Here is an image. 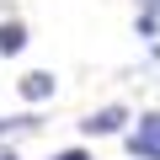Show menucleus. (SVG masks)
<instances>
[{"mask_svg": "<svg viewBox=\"0 0 160 160\" xmlns=\"http://www.w3.org/2000/svg\"><path fill=\"white\" fill-rule=\"evenodd\" d=\"M123 123H128V107L123 102H107V107H96V112L80 118V133H86V139H112V133H123Z\"/></svg>", "mask_w": 160, "mask_h": 160, "instance_id": "obj_1", "label": "nucleus"}, {"mask_svg": "<svg viewBox=\"0 0 160 160\" xmlns=\"http://www.w3.org/2000/svg\"><path fill=\"white\" fill-rule=\"evenodd\" d=\"M16 91H22V102L43 107V102H53L59 80H53V69H32V75H22V80H16Z\"/></svg>", "mask_w": 160, "mask_h": 160, "instance_id": "obj_2", "label": "nucleus"}, {"mask_svg": "<svg viewBox=\"0 0 160 160\" xmlns=\"http://www.w3.org/2000/svg\"><path fill=\"white\" fill-rule=\"evenodd\" d=\"M27 48V22L22 16H6V22H0V59H16Z\"/></svg>", "mask_w": 160, "mask_h": 160, "instance_id": "obj_3", "label": "nucleus"}, {"mask_svg": "<svg viewBox=\"0 0 160 160\" xmlns=\"http://www.w3.org/2000/svg\"><path fill=\"white\" fill-rule=\"evenodd\" d=\"M43 128V118L38 112H22V118H0V144H16V139H27V133H38Z\"/></svg>", "mask_w": 160, "mask_h": 160, "instance_id": "obj_4", "label": "nucleus"}, {"mask_svg": "<svg viewBox=\"0 0 160 160\" xmlns=\"http://www.w3.org/2000/svg\"><path fill=\"white\" fill-rule=\"evenodd\" d=\"M133 139H139V144H160V112H144L139 128H133Z\"/></svg>", "mask_w": 160, "mask_h": 160, "instance_id": "obj_5", "label": "nucleus"}, {"mask_svg": "<svg viewBox=\"0 0 160 160\" xmlns=\"http://www.w3.org/2000/svg\"><path fill=\"white\" fill-rule=\"evenodd\" d=\"M123 144H128V155H133V160H160V144H139L133 133H128Z\"/></svg>", "mask_w": 160, "mask_h": 160, "instance_id": "obj_6", "label": "nucleus"}, {"mask_svg": "<svg viewBox=\"0 0 160 160\" xmlns=\"http://www.w3.org/2000/svg\"><path fill=\"white\" fill-rule=\"evenodd\" d=\"M53 160H91V149H59Z\"/></svg>", "mask_w": 160, "mask_h": 160, "instance_id": "obj_7", "label": "nucleus"}, {"mask_svg": "<svg viewBox=\"0 0 160 160\" xmlns=\"http://www.w3.org/2000/svg\"><path fill=\"white\" fill-rule=\"evenodd\" d=\"M0 160H22V155H16V144H0Z\"/></svg>", "mask_w": 160, "mask_h": 160, "instance_id": "obj_8", "label": "nucleus"}]
</instances>
